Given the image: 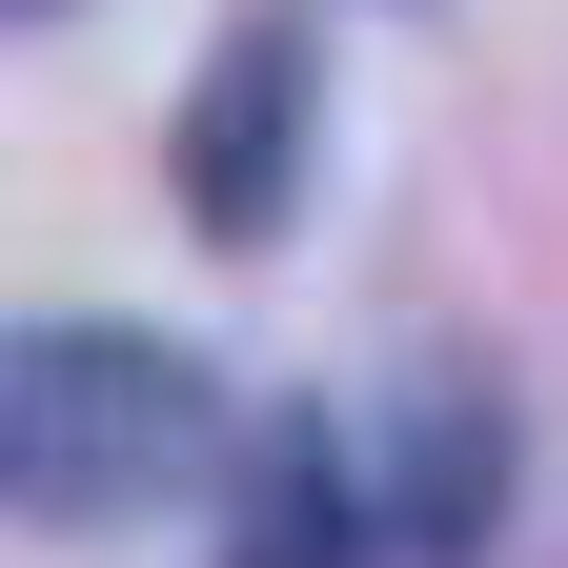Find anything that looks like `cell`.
Returning <instances> with one entry per match:
<instances>
[{"label":"cell","instance_id":"cell-1","mask_svg":"<svg viewBox=\"0 0 568 568\" xmlns=\"http://www.w3.org/2000/svg\"><path fill=\"white\" fill-rule=\"evenodd\" d=\"M224 467H244V426L203 386V345H163V325H21L0 345V508L41 548H102Z\"/></svg>","mask_w":568,"mask_h":568},{"label":"cell","instance_id":"cell-2","mask_svg":"<svg viewBox=\"0 0 568 568\" xmlns=\"http://www.w3.org/2000/svg\"><path fill=\"white\" fill-rule=\"evenodd\" d=\"M305 163H325L305 21H224V61H203V102H183V224L203 244H284L305 224Z\"/></svg>","mask_w":568,"mask_h":568},{"label":"cell","instance_id":"cell-3","mask_svg":"<svg viewBox=\"0 0 568 568\" xmlns=\"http://www.w3.org/2000/svg\"><path fill=\"white\" fill-rule=\"evenodd\" d=\"M224 568H406V548H386V487L325 447V406L244 426V467H224Z\"/></svg>","mask_w":568,"mask_h":568},{"label":"cell","instance_id":"cell-4","mask_svg":"<svg viewBox=\"0 0 568 568\" xmlns=\"http://www.w3.org/2000/svg\"><path fill=\"white\" fill-rule=\"evenodd\" d=\"M508 406H487V386H426L406 406V447H386V548L406 568H487V548H508Z\"/></svg>","mask_w":568,"mask_h":568},{"label":"cell","instance_id":"cell-5","mask_svg":"<svg viewBox=\"0 0 568 568\" xmlns=\"http://www.w3.org/2000/svg\"><path fill=\"white\" fill-rule=\"evenodd\" d=\"M0 21H61V0H0Z\"/></svg>","mask_w":568,"mask_h":568}]
</instances>
